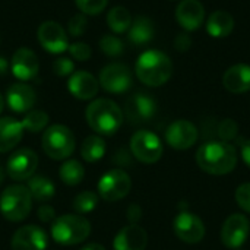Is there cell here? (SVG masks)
<instances>
[{"label": "cell", "mask_w": 250, "mask_h": 250, "mask_svg": "<svg viewBox=\"0 0 250 250\" xmlns=\"http://www.w3.org/2000/svg\"><path fill=\"white\" fill-rule=\"evenodd\" d=\"M239 161L234 145L224 141H211L196 151V164L199 168L212 176H224L231 173Z\"/></svg>", "instance_id": "6da1fadb"}, {"label": "cell", "mask_w": 250, "mask_h": 250, "mask_svg": "<svg viewBox=\"0 0 250 250\" xmlns=\"http://www.w3.org/2000/svg\"><path fill=\"white\" fill-rule=\"evenodd\" d=\"M138 79L148 86H161L173 75V62L160 50L144 51L135 64Z\"/></svg>", "instance_id": "7a4b0ae2"}, {"label": "cell", "mask_w": 250, "mask_h": 250, "mask_svg": "<svg viewBox=\"0 0 250 250\" xmlns=\"http://www.w3.org/2000/svg\"><path fill=\"white\" fill-rule=\"evenodd\" d=\"M86 122L89 127L100 135H114L123 123L122 108L108 98L94 100L86 107Z\"/></svg>", "instance_id": "3957f363"}, {"label": "cell", "mask_w": 250, "mask_h": 250, "mask_svg": "<svg viewBox=\"0 0 250 250\" xmlns=\"http://www.w3.org/2000/svg\"><path fill=\"white\" fill-rule=\"evenodd\" d=\"M91 234V223L79 214H64L51 224V237L63 246L82 243Z\"/></svg>", "instance_id": "277c9868"}, {"label": "cell", "mask_w": 250, "mask_h": 250, "mask_svg": "<svg viewBox=\"0 0 250 250\" xmlns=\"http://www.w3.org/2000/svg\"><path fill=\"white\" fill-rule=\"evenodd\" d=\"M32 209V196L26 186L12 185L1 192L0 196V212L12 223L25 220Z\"/></svg>", "instance_id": "5b68a950"}, {"label": "cell", "mask_w": 250, "mask_h": 250, "mask_svg": "<svg viewBox=\"0 0 250 250\" xmlns=\"http://www.w3.org/2000/svg\"><path fill=\"white\" fill-rule=\"evenodd\" d=\"M44 152L53 160H64L75 151L73 132L63 125H53L47 127L41 141Z\"/></svg>", "instance_id": "8992f818"}, {"label": "cell", "mask_w": 250, "mask_h": 250, "mask_svg": "<svg viewBox=\"0 0 250 250\" xmlns=\"http://www.w3.org/2000/svg\"><path fill=\"white\" fill-rule=\"evenodd\" d=\"M130 151L133 157L144 164H154L163 155V142L151 130H138L130 139Z\"/></svg>", "instance_id": "52a82bcc"}, {"label": "cell", "mask_w": 250, "mask_h": 250, "mask_svg": "<svg viewBox=\"0 0 250 250\" xmlns=\"http://www.w3.org/2000/svg\"><path fill=\"white\" fill-rule=\"evenodd\" d=\"M130 189V176L120 168L107 171L98 182V195L107 202H116L126 198Z\"/></svg>", "instance_id": "ba28073f"}, {"label": "cell", "mask_w": 250, "mask_h": 250, "mask_svg": "<svg viewBox=\"0 0 250 250\" xmlns=\"http://www.w3.org/2000/svg\"><path fill=\"white\" fill-rule=\"evenodd\" d=\"M98 82L110 94H123L132 86V72L123 63H110L101 70Z\"/></svg>", "instance_id": "9c48e42d"}, {"label": "cell", "mask_w": 250, "mask_h": 250, "mask_svg": "<svg viewBox=\"0 0 250 250\" xmlns=\"http://www.w3.org/2000/svg\"><path fill=\"white\" fill-rule=\"evenodd\" d=\"M250 234L249 218L243 214L230 215L221 227V242L226 248L240 249Z\"/></svg>", "instance_id": "30bf717a"}, {"label": "cell", "mask_w": 250, "mask_h": 250, "mask_svg": "<svg viewBox=\"0 0 250 250\" xmlns=\"http://www.w3.org/2000/svg\"><path fill=\"white\" fill-rule=\"evenodd\" d=\"M173 229H174L176 236L188 245H196L202 242L207 233L204 221L198 215L192 212H186V211L180 212L176 217L173 223Z\"/></svg>", "instance_id": "8fae6325"}, {"label": "cell", "mask_w": 250, "mask_h": 250, "mask_svg": "<svg viewBox=\"0 0 250 250\" xmlns=\"http://www.w3.org/2000/svg\"><path fill=\"white\" fill-rule=\"evenodd\" d=\"M199 138L198 127L189 120H176L166 130L167 144L179 151L192 148Z\"/></svg>", "instance_id": "7c38bea8"}, {"label": "cell", "mask_w": 250, "mask_h": 250, "mask_svg": "<svg viewBox=\"0 0 250 250\" xmlns=\"http://www.w3.org/2000/svg\"><path fill=\"white\" fill-rule=\"evenodd\" d=\"M38 166V157L32 149L28 148H22L16 152L12 154V157L7 160V174L16 180V182H22V180H28L32 177V174L35 173Z\"/></svg>", "instance_id": "4fadbf2b"}, {"label": "cell", "mask_w": 250, "mask_h": 250, "mask_svg": "<svg viewBox=\"0 0 250 250\" xmlns=\"http://www.w3.org/2000/svg\"><path fill=\"white\" fill-rule=\"evenodd\" d=\"M37 37H38V41L42 45V48L53 54L63 53L69 47V40H67L66 31L63 29L62 25H59L54 21L42 22L38 28Z\"/></svg>", "instance_id": "5bb4252c"}, {"label": "cell", "mask_w": 250, "mask_h": 250, "mask_svg": "<svg viewBox=\"0 0 250 250\" xmlns=\"http://www.w3.org/2000/svg\"><path fill=\"white\" fill-rule=\"evenodd\" d=\"M125 113H126V117L133 125L146 123L155 116L157 103L151 95L144 94V92H136L126 101Z\"/></svg>", "instance_id": "9a60e30c"}, {"label": "cell", "mask_w": 250, "mask_h": 250, "mask_svg": "<svg viewBox=\"0 0 250 250\" xmlns=\"http://www.w3.org/2000/svg\"><path fill=\"white\" fill-rule=\"evenodd\" d=\"M12 250H45L48 246L47 234L41 227L25 226L15 231L12 242Z\"/></svg>", "instance_id": "2e32d148"}, {"label": "cell", "mask_w": 250, "mask_h": 250, "mask_svg": "<svg viewBox=\"0 0 250 250\" xmlns=\"http://www.w3.org/2000/svg\"><path fill=\"white\" fill-rule=\"evenodd\" d=\"M40 62L37 54L26 47H21L15 51L12 57V72L16 79L25 82L31 81L38 75Z\"/></svg>", "instance_id": "e0dca14e"}, {"label": "cell", "mask_w": 250, "mask_h": 250, "mask_svg": "<svg viewBox=\"0 0 250 250\" xmlns=\"http://www.w3.org/2000/svg\"><path fill=\"white\" fill-rule=\"evenodd\" d=\"M67 89L75 98L86 101L98 94L100 82L92 73L85 70H78L70 75L67 81Z\"/></svg>", "instance_id": "ac0fdd59"}, {"label": "cell", "mask_w": 250, "mask_h": 250, "mask_svg": "<svg viewBox=\"0 0 250 250\" xmlns=\"http://www.w3.org/2000/svg\"><path fill=\"white\" fill-rule=\"evenodd\" d=\"M176 19L185 31H195L204 23L205 9L199 0H182L176 9Z\"/></svg>", "instance_id": "d6986e66"}, {"label": "cell", "mask_w": 250, "mask_h": 250, "mask_svg": "<svg viewBox=\"0 0 250 250\" xmlns=\"http://www.w3.org/2000/svg\"><path fill=\"white\" fill-rule=\"evenodd\" d=\"M148 245V233L138 224L123 227L114 237V250H145Z\"/></svg>", "instance_id": "ffe728a7"}, {"label": "cell", "mask_w": 250, "mask_h": 250, "mask_svg": "<svg viewBox=\"0 0 250 250\" xmlns=\"http://www.w3.org/2000/svg\"><path fill=\"white\" fill-rule=\"evenodd\" d=\"M6 101L15 113H28L35 104V91L25 82H18L9 86Z\"/></svg>", "instance_id": "44dd1931"}, {"label": "cell", "mask_w": 250, "mask_h": 250, "mask_svg": "<svg viewBox=\"0 0 250 250\" xmlns=\"http://www.w3.org/2000/svg\"><path fill=\"white\" fill-rule=\"evenodd\" d=\"M223 85L233 94H245L250 91V66L239 63L226 70Z\"/></svg>", "instance_id": "7402d4cb"}, {"label": "cell", "mask_w": 250, "mask_h": 250, "mask_svg": "<svg viewBox=\"0 0 250 250\" xmlns=\"http://www.w3.org/2000/svg\"><path fill=\"white\" fill-rule=\"evenodd\" d=\"M23 126L13 117L0 119V152H9L22 139Z\"/></svg>", "instance_id": "603a6c76"}, {"label": "cell", "mask_w": 250, "mask_h": 250, "mask_svg": "<svg viewBox=\"0 0 250 250\" xmlns=\"http://www.w3.org/2000/svg\"><path fill=\"white\" fill-rule=\"evenodd\" d=\"M154 23L149 18L136 16L129 28V41L136 47H142L151 42V40L154 38Z\"/></svg>", "instance_id": "cb8c5ba5"}, {"label": "cell", "mask_w": 250, "mask_h": 250, "mask_svg": "<svg viewBox=\"0 0 250 250\" xmlns=\"http://www.w3.org/2000/svg\"><path fill=\"white\" fill-rule=\"evenodd\" d=\"M234 29V19L226 10H215L207 22V31L214 38L229 37Z\"/></svg>", "instance_id": "d4e9b609"}, {"label": "cell", "mask_w": 250, "mask_h": 250, "mask_svg": "<svg viewBox=\"0 0 250 250\" xmlns=\"http://www.w3.org/2000/svg\"><path fill=\"white\" fill-rule=\"evenodd\" d=\"M26 188H28L32 199H35L41 204L48 202L54 196V192H56L54 183L48 177H44V176H32L29 179Z\"/></svg>", "instance_id": "484cf974"}, {"label": "cell", "mask_w": 250, "mask_h": 250, "mask_svg": "<svg viewBox=\"0 0 250 250\" xmlns=\"http://www.w3.org/2000/svg\"><path fill=\"white\" fill-rule=\"evenodd\" d=\"M107 25L114 34H125L132 25V15L123 6H114L107 13Z\"/></svg>", "instance_id": "4316f807"}, {"label": "cell", "mask_w": 250, "mask_h": 250, "mask_svg": "<svg viewBox=\"0 0 250 250\" xmlns=\"http://www.w3.org/2000/svg\"><path fill=\"white\" fill-rule=\"evenodd\" d=\"M105 142L103 138L97 135H91L85 138L81 146V155L86 163H97L100 161L105 154Z\"/></svg>", "instance_id": "83f0119b"}, {"label": "cell", "mask_w": 250, "mask_h": 250, "mask_svg": "<svg viewBox=\"0 0 250 250\" xmlns=\"http://www.w3.org/2000/svg\"><path fill=\"white\" fill-rule=\"evenodd\" d=\"M60 180L67 186H76L83 180L85 168L78 160H67L59 170Z\"/></svg>", "instance_id": "f1b7e54d"}, {"label": "cell", "mask_w": 250, "mask_h": 250, "mask_svg": "<svg viewBox=\"0 0 250 250\" xmlns=\"http://www.w3.org/2000/svg\"><path fill=\"white\" fill-rule=\"evenodd\" d=\"M21 123L23 126V130L32 132V133L41 132L48 123V114L42 110H29Z\"/></svg>", "instance_id": "f546056e"}, {"label": "cell", "mask_w": 250, "mask_h": 250, "mask_svg": "<svg viewBox=\"0 0 250 250\" xmlns=\"http://www.w3.org/2000/svg\"><path fill=\"white\" fill-rule=\"evenodd\" d=\"M97 204H98V195L95 192L85 190L76 195L72 207L76 211V214L83 215V214H89L91 211H94L97 208Z\"/></svg>", "instance_id": "4dcf8cb0"}, {"label": "cell", "mask_w": 250, "mask_h": 250, "mask_svg": "<svg viewBox=\"0 0 250 250\" xmlns=\"http://www.w3.org/2000/svg\"><path fill=\"white\" fill-rule=\"evenodd\" d=\"M100 50L108 57H117L125 51V44L117 35L105 34L100 40Z\"/></svg>", "instance_id": "1f68e13d"}, {"label": "cell", "mask_w": 250, "mask_h": 250, "mask_svg": "<svg viewBox=\"0 0 250 250\" xmlns=\"http://www.w3.org/2000/svg\"><path fill=\"white\" fill-rule=\"evenodd\" d=\"M237 135H239V125H237L236 120L224 119L223 122H220V125H218V136L221 138V141L230 142Z\"/></svg>", "instance_id": "d6a6232c"}, {"label": "cell", "mask_w": 250, "mask_h": 250, "mask_svg": "<svg viewBox=\"0 0 250 250\" xmlns=\"http://www.w3.org/2000/svg\"><path fill=\"white\" fill-rule=\"evenodd\" d=\"M75 1L78 9L83 15H98L105 9L108 3V0H75Z\"/></svg>", "instance_id": "836d02e7"}, {"label": "cell", "mask_w": 250, "mask_h": 250, "mask_svg": "<svg viewBox=\"0 0 250 250\" xmlns=\"http://www.w3.org/2000/svg\"><path fill=\"white\" fill-rule=\"evenodd\" d=\"M86 25H88L86 16L83 13H76L69 19L67 31L72 37H79L86 31Z\"/></svg>", "instance_id": "e575fe53"}, {"label": "cell", "mask_w": 250, "mask_h": 250, "mask_svg": "<svg viewBox=\"0 0 250 250\" xmlns=\"http://www.w3.org/2000/svg\"><path fill=\"white\" fill-rule=\"evenodd\" d=\"M53 72L57 75V76H70L73 72H75V64L73 62L69 59V57H57L54 62H53Z\"/></svg>", "instance_id": "d590c367"}, {"label": "cell", "mask_w": 250, "mask_h": 250, "mask_svg": "<svg viewBox=\"0 0 250 250\" xmlns=\"http://www.w3.org/2000/svg\"><path fill=\"white\" fill-rule=\"evenodd\" d=\"M67 50L78 62H86L91 57V47L86 42H73L67 47Z\"/></svg>", "instance_id": "8d00e7d4"}, {"label": "cell", "mask_w": 250, "mask_h": 250, "mask_svg": "<svg viewBox=\"0 0 250 250\" xmlns=\"http://www.w3.org/2000/svg\"><path fill=\"white\" fill-rule=\"evenodd\" d=\"M236 202L237 205L245 211L250 214V183H243L236 189Z\"/></svg>", "instance_id": "74e56055"}, {"label": "cell", "mask_w": 250, "mask_h": 250, "mask_svg": "<svg viewBox=\"0 0 250 250\" xmlns=\"http://www.w3.org/2000/svg\"><path fill=\"white\" fill-rule=\"evenodd\" d=\"M192 47V37L190 34L186 32H180L176 38H174V48L177 51H188Z\"/></svg>", "instance_id": "f35d334b"}, {"label": "cell", "mask_w": 250, "mask_h": 250, "mask_svg": "<svg viewBox=\"0 0 250 250\" xmlns=\"http://www.w3.org/2000/svg\"><path fill=\"white\" fill-rule=\"evenodd\" d=\"M38 218L42 221V223H53L56 220V212H54V208L48 204H42L40 208H38Z\"/></svg>", "instance_id": "ab89813d"}, {"label": "cell", "mask_w": 250, "mask_h": 250, "mask_svg": "<svg viewBox=\"0 0 250 250\" xmlns=\"http://www.w3.org/2000/svg\"><path fill=\"white\" fill-rule=\"evenodd\" d=\"M141 218H142V209H141V207L136 205V204H132V205L127 208V220H129L132 224H136Z\"/></svg>", "instance_id": "60d3db41"}, {"label": "cell", "mask_w": 250, "mask_h": 250, "mask_svg": "<svg viewBox=\"0 0 250 250\" xmlns=\"http://www.w3.org/2000/svg\"><path fill=\"white\" fill-rule=\"evenodd\" d=\"M242 158L250 167V139L242 145Z\"/></svg>", "instance_id": "b9f144b4"}, {"label": "cell", "mask_w": 250, "mask_h": 250, "mask_svg": "<svg viewBox=\"0 0 250 250\" xmlns=\"http://www.w3.org/2000/svg\"><path fill=\"white\" fill-rule=\"evenodd\" d=\"M7 67H9L7 60L3 56H0V75H4L7 72Z\"/></svg>", "instance_id": "7bdbcfd3"}, {"label": "cell", "mask_w": 250, "mask_h": 250, "mask_svg": "<svg viewBox=\"0 0 250 250\" xmlns=\"http://www.w3.org/2000/svg\"><path fill=\"white\" fill-rule=\"evenodd\" d=\"M81 250H105V248L98 245V243H89V245L83 246Z\"/></svg>", "instance_id": "ee69618b"}, {"label": "cell", "mask_w": 250, "mask_h": 250, "mask_svg": "<svg viewBox=\"0 0 250 250\" xmlns=\"http://www.w3.org/2000/svg\"><path fill=\"white\" fill-rule=\"evenodd\" d=\"M4 180V171H3V168H1V166H0V183Z\"/></svg>", "instance_id": "f6af8a7d"}, {"label": "cell", "mask_w": 250, "mask_h": 250, "mask_svg": "<svg viewBox=\"0 0 250 250\" xmlns=\"http://www.w3.org/2000/svg\"><path fill=\"white\" fill-rule=\"evenodd\" d=\"M3 105H4V103H3V97H1V94H0V113L3 111Z\"/></svg>", "instance_id": "bcb514c9"}, {"label": "cell", "mask_w": 250, "mask_h": 250, "mask_svg": "<svg viewBox=\"0 0 250 250\" xmlns=\"http://www.w3.org/2000/svg\"><path fill=\"white\" fill-rule=\"evenodd\" d=\"M237 250H242V249H237Z\"/></svg>", "instance_id": "7dc6e473"}]
</instances>
